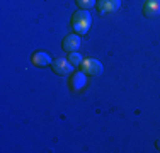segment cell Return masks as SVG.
I'll list each match as a JSON object with an SVG mask.
<instances>
[{
  "instance_id": "cell-1",
  "label": "cell",
  "mask_w": 160,
  "mask_h": 153,
  "mask_svg": "<svg viewBox=\"0 0 160 153\" xmlns=\"http://www.w3.org/2000/svg\"><path fill=\"white\" fill-rule=\"evenodd\" d=\"M72 29H73L75 34L78 36H83V34L89 32L90 29V24H92V17H90L89 10H83V9H78L77 12L72 15Z\"/></svg>"
},
{
  "instance_id": "cell-2",
  "label": "cell",
  "mask_w": 160,
  "mask_h": 153,
  "mask_svg": "<svg viewBox=\"0 0 160 153\" xmlns=\"http://www.w3.org/2000/svg\"><path fill=\"white\" fill-rule=\"evenodd\" d=\"M80 70L89 76H99L102 73V70H104V67L96 58H83L82 65H80Z\"/></svg>"
},
{
  "instance_id": "cell-3",
  "label": "cell",
  "mask_w": 160,
  "mask_h": 153,
  "mask_svg": "<svg viewBox=\"0 0 160 153\" xmlns=\"http://www.w3.org/2000/svg\"><path fill=\"white\" fill-rule=\"evenodd\" d=\"M73 65L70 63L68 60H65V58H56V60H53V63H51V70L55 72L56 75H60V76H67V75H72L73 73Z\"/></svg>"
},
{
  "instance_id": "cell-4",
  "label": "cell",
  "mask_w": 160,
  "mask_h": 153,
  "mask_svg": "<svg viewBox=\"0 0 160 153\" xmlns=\"http://www.w3.org/2000/svg\"><path fill=\"white\" fill-rule=\"evenodd\" d=\"M119 7H121V0H97L96 3V9L101 15L114 14L119 10Z\"/></svg>"
},
{
  "instance_id": "cell-5",
  "label": "cell",
  "mask_w": 160,
  "mask_h": 153,
  "mask_svg": "<svg viewBox=\"0 0 160 153\" xmlns=\"http://www.w3.org/2000/svg\"><path fill=\"white\" fill-rule=\"evenodd\" d=\"M62 48H63V51H67V53L78 51V48H80V36H78V34H75V32L65 36L63 41H62Z\"/></svg>"
},
{
  "instance_id": "cell-6",
  "label": "cell",
  "mask_w": 160,
  "mask_h": 153,
  "mask_svg": "<svg viewBox=\"0 0 160 153\" xmlns=\"http://www.w3.org/2000/svg\"><path fill=\"white\" fill-rule=\"evenodd\" d=\"M31 63L38 68H44V67H49L53 61H51V56L46 51H34L31 55Z\"/></svg>"
},
{
  "instance_id": "cell-7",
  "label": "cell",
  "mask_w": 160,
  "mask_h": 153,
  "mask_svg": "<svg viewBox=\"0 0 160 153\" xmlns=\"http://www.w3.org/2000/svg\"><path fill=\"white\" fill-rule=\"evenodd\" d=\"M85 85H87V75L83 73L82 70L73 72V73H72V78H70V89L73 92H80Z\"/></svg>"
},
{
  "instance_id": "cell-8",
  "label": "cell",
  "mask_w": 160,
  "mask_h": 153,
  "mask_svg": "<svg viewBox=\"0 0 160 153\" xmlns=\"http://www.w3.org/2000/svg\"><path fill=\"white\" fill-rule=\"evenodd\" d=\"M160 14V0H147L143 5L145 17H157Z\"/></svg>"
},
{
  "instance_id": "cell-9",
  "label": "cell",
  "mask_w": 160,
  "mask_h": 153,
  "mask_svg": "<svg viewBox=\"0 0 160 153\" xmlns=\"http://www.w3.org/2000/svg\"><path fill=\"white\" fill-rule=\"evenodd\" d=\"M68 61H70L72 65H73L75 68H80V65H82V55H80L78 51H73V53H68Z\"/></svg>"
},
{
  "instance_id": "cell-10",
  "label": "cell",
  "mask_w": 160,
  "mask_h": 153,
  "mask_svg": "<svg viewBox=\"0 0 160 153\" xmlns=\"http://www.w3.org/2000/svg\"><path fill=\"white\" fill-rule=\"evenodd\" d=\"M75 2H77V7H78V9L90 10L92 7H96L97 0H75Z\"/></svg>"
},
{
  "instance_id": "cell-11",
  "label": "cell",
  "mask_w": 160,
  "mask_h": 153,
  "mask_svg": "<svg viewBox=\"0 0 160 153\" xmlns=\"http://www.w3.org/2000/svg\"><path fill=\"white\" fill-rule=\"evenodd\" d=\"M155 146H157V150H160V140L155 141Z\"/></svg>"
}]
</instances>
